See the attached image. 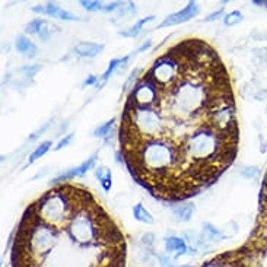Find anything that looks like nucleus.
<instances>
[{
  "label": "nucleus",
  "mask_w": 267,
  "mask_h": 267,
  "mask_svg": "<svg viewBox=\"0 0 267 267\" xmlns=\"http://www.w3.org/2000/svg\"><path fill=\"white\" fill-rule=\"evenodd\" d=\"M123 6H124V3H121V1H113V3L104 4L102 10H104V12H113V10L120 9V7H123Z\"/></svg>",
  "instance_id": "5701e85b"
},
{
  "label": "nucleus",
  "mask_w": 267,
  "mask_h": 267,
  "mask_svg": "<svg viewBox=\"0 0 267 267\" xmlns=\"http://www.w3.org/2000/svg\"><path fill=\"white\" fill-rule=\"evenodd\" d=\"M203 232H204V235H206L210 241H221V239H224L222 231L218 229L216 227H213V225L209 224V222H206V224L203 225Z\"/></svg>",
  "instance_id": "2eb2a0df"
},
{
  "label": "nucleus",
  "mask_w": 267,
  "mask_h": 267,
  "mask_svg": "<svg viewBox=\"0 0 267 267\" xmlns=\"http://www.w3.org/2000/svg\"><path fill=\"white\" fill-rule=\"evenodd\" d=\"M165 242V250L168 253H174L175 251V257H181L184 254H187L189 251V247L186 244V241L183 238H178V236H168L164 239Z\"/></svg>",
  "instance_id": "0eeeda50"
},
{
  "label": "nucleus",
  "mask_w": 267,
  "mask_h": 267,
  "mask_svg": "<svg viewBox=\"0 0 267 267\" xmlns=\"http://www.w3.org/2000/svg\"><path fill=\"white\" fill-rule=\"evenodd\" d=\"M242 21H244V16H242V13H241L239 10H232V12L227 13L225 18H224V22H225L227 27L238 25V24H241Z\"/></svg>",
  "instance_id": "f3484780"
},
{
  "label": "nucleus",
  "mask_w": 267,
  "mask_h": 267,
  "mask_svg": "<svg viewBox=\"0 0 267 267\" xmlns=\"http://www.w3.org/2000/svg\"><path fill=\"white\" fill-rule=\"evenodd\" d=\"M142 242H143L145 245H152L153 244V234H146V235H143V238H142Z\"/></svg>",
  "instance_id": "cd10ccee"
},
{
  "label": "nucleus",
  "mask_w": 267,
  "mask_h": 267,
  "mask_svg": "<svg viewBox=\"0 0 267 267\" xmlns=\"http://www.w3.org/2000/svg\"><path fill=\"white\" fill-rule=\"evenodd\" d=\"M151 45H152V41H151V39H148V41H146V42H145L143 45H140V47H139V48L136 50V54H137V53H142V51H146V50H148V48H149Z\"/></svg>",
  "instance_id": "c85d7f7f"
},
{
  "label": "nucleus",
  "mask_w": 267,
  "mask_h": 267,
  "mask_svg": "<svg viewBox=\"0 0 267 267\" xmlns=\"http://www.w3.org/2000/svg\"><path fill=\"white\" fill-rule=\"evenodd\" d=\"M50 124H51V121H48L47 124H44V126H42V127H41L39 130H37V132H35L34 134H31V136L28 137V140H31V142H33V140H35V139H37L38 136H41V134H42V133H44V132H45V130L48 129V126H50Z\"/></svg>",
  "instance_id": "b1692460"
},
{
  "label": "nucleus",
  "mask_w": 267,
  "mask_h": 267,
  "mask_svg": "<svg viewBox=\"0 0 267 267\" xmlns=\"http://www.w3.org/2000/svg\"><path fill=\"white\" fill-rule=\"evenodd\" d=\"M133 216L136 221L142 224H153V216L142 203H136L133 206Z\"/></svg>",
  "instance_id": "ddd939ff"
},
{
  "label": "nucleus",
  "mask_w": 267,
  "mask_h": 267,
  "mask_svg": "<svg viewBox=\"0 0 267 267\" xmlns=\"http://www.w3.org/2000/svg\"><path fill=\"white\" fill-rule=\"evenodd\" d=\"M239 174L250 180H257L262 175V169L259 167H242L239 169Z\"/></svg>",
  "instance_id": "6ab92c4d"
},
{
  "label": "nucleus",
  "mask_w": 267,
  "mask_h": 267,
  "mask_svg": "<svg viewBox=\"0 0 267 267\" xmlns=\"http://www.w3.org/2000/svg\"><path fill=\"white\" fill-rule=\"evenodd\" d=\"M140 72H142L140 67H136V69L132 72V75L129 76V79H127L126 83H124V89H123V91H129V92H130V91L133 89V86H134L136 82H137V80H136V79H137V75H139Z\"/></svg>",
  "instance_id": "412c9836"
},
{
  "label": "nucleus",
  "mask_w": 267,
  "mask_h": 267,
  "mask_svg": "<svg viewBox=\"0 0 267 267\" xmlns=\"http://www.w3.org/2000/svg\"><path fill=\"white\" fill-rule=\"evenodd\" d=\"M98 83H100V79H98V76H95V75H89V76L83 80V85H85V86H92V85H98Z\"/></svg>",
  "instance_id": "393cba45"
},
{
  "label": "nucleus",
  "mask_w": 267,
  "mask_h": 267,
  "mask_svg": "<svg viewBox=\"0 0 267 267\" xmlns=\"http://www.w3.org/2000/svg\"><path fill=\"white\" fill-rule=\"evenodd\" d=\"M104 50V44H98V42H79L75 47V53L80 57H95L98 56L101 51Z\"/></svg>",
  "instance_id": "1a4fd4ad"
},
{
  "label": "nucleus",
  "mask_w": 267,
  "mask_h": 267,
  "mask_svg": "<svg viewBox=\"0 0 267 267\" xmlns=\"http://www.w3.org/2000/svg\"><path fill=\"white\" fill-rule=\"evenodd\" d=\"M51 145H53V143H51L50 140H45V142L39 143L38 146H37V149L30 155V158H28V164H34L35 161H38L41 156H44L45 153L50 151Z\"/></svg>",
  "instance_id": "4468645a"
},
{
  "label": "nucleus",
  "mask_w": 267,
  "mask_h": 267,
  "mask_svg": "<svg viewBox=\"0 0 267 267\" xmlns=\"http://www.w3.org/2000/svg\"><path fill=\"white\" fill-rule=\"evenodd\" d=\"M54 25H51L50 22H47L45 19H34L31 21L30 24H27L25 27V33L27 34H33V35H37L39 39L42 41H47L50 38V35L53 34L54 31Z\"/></svg>",
  "instance_id": "423d86ee"
},
{
  "label": "nucleus",
  "mask_w": 267,
  "mask_h": 267,
  "mask_svg": "<svg viewBox=\"0 0 267 267\" xmlns=\"http://www.w3.org/2000/svg\"><path fill=\"white\" fill-rule=\"evenodd\" d=\"M97 159H98V152H95L91 158H88L85 162H82L79 167L76 168H72L63 174H60L59 177H56L54 180L50 181V186H59V184H63V183H67L70 180H75L77 177H83L89 169L95 168V164H97Z\"/></svg>",
  "instance_id": "7ed1b4c3"
},
{
  "label": "nucleus",
  "mask_w": 267,
  "mask_h": 267,
  "mask_svg": "<svg viewBox=\"0 0 267 267\" xmlns=\"http://www.w3.org/2000/svg\"><path fill=\"white\" fill-rule=\"evenodd\" d=\"M171 210L178 221L189 222L194 215L196 206L193 203H177V204H171Z\"/></svg>",
  "instance_id": "9d476101"
},
{
  "label": "nucleus",
  "mask_w": 267,
  "mask_h": 267,
  "mask_svg": "<svg viewBox=\"0 0 267 267\" xmlns=\"http://www.w3.org/2000/svg\"><path fill=\"white\" fill-rule=\"evenodd\" d=\"M95 177L100 180L101 187L104 191H110L113 187V172L107 167H98L95 168Z\"/></svg>",
  "instance_id": "9b49d317"
},
{
  "label": "nucleus",
  "mask_w": 267,
  "mask_h": 267,
  "mask_svg": "<svg viewBox=\"0 0 267 267\" xmlns=\"http://www.w3.org/2000/svg\"><path fill=\"white\" fill-rule=\"evenodd\" d=\"M114 124H115V118H111L110 121H107V123H104L102 126H100L98 129H95L94 136H95V137H107V136L111 133V130H113Z\"/></svg>",
  "instance_id": "a211bd4d"
},
{
  "label": "nucleus",
  "mask_w": 267,
  "mask_h": 267,
  "mask_svg": "<svg viewBox=\"0 0 267 267\" xmlns=\"http://www.w3.org/2000/svg\"><path fill=\"white\" fill-rule=\"evenodd\" d=\"M15 47H16V50H18L22 56H25V57H28V59H34V57L37 56V53H38L37 45L28 38V37H25V35H19V37L16 38Z\"/></svg>",
  "instance_id": "6e6552de"
},
{
  "label": "nucleus",
  "mask_w": 267,
  "mask_h": 267,
  "mask_svg": "<svg viewBox=\"0 0 267 267\" xmlns=\"http://www.w3.org/2000/svg\"><path fill=\"white\" fill-rule=\"evenodd\" d=\"M200 12V7L196 1H189L187 6L180 10V12H175V13H171L168 15L158 28H165V27H172V25H178V24H184L187 21L193 19L194 16H197Z\"/></svg>",
  "instance_id": "20e7f679"
},
{
  "label": "nucleus",
  "mask_w": 267,
  "mask_h": 267,
  "mask_svg": "<svg viewBox=\"0 0 267 267\" xmlns=\"http://www.w3.org/2000/svg\"><path fill=\"white\" fill-rule=\"evenodd\" d=\"M120 152L137 184L164 201L199 194L234 162L238 120L229 73L204 39L161 54L129 92Z\"/></svg>",
  "instance_id": "f257e3e1"
},
{
  "label": "nucleus",
  "mask_w": 267,
  "mask_h": 267,
  "mask_svg": "<svg viewBox=\"0 0 267 267\" xmlns=\"http://www.w3.org/2000/svg\"><path fill=\"white\" fill-rule=\"evenodd\" d=\"M73 137H75V133H70V134H67V136H65L57 145H56V151H60V149H63V148H66V146H69V143L73 140Z\"/></svg>",
  "instance_id": "4be33fe9"
},
{
  "label": "nucleus",
  "mask_w": 267,
  "mask_h": 267,
  "mask_svg": "<svg viewBox=\"0 0 267 267\" xmlns=\"http://www.w3.org/2000/svg\"><path fill=\"white\" fill-rule=\"evenodd\" d=\"M254 3H256V4H259V6H262V4H263V6H266L267 7V1H254Z\"/></svg>",
  "instance_id": "c756f323"
},
{
  "label": "nucleus",
  "mask_w": 267,
  "mask_h": 267,
  "mask_svg": "<svg viewBox=\"0 0 267 267\" xmlns=\"http://www.w3.org/2000/svg\"><path fill=\"white\" fill-rule=\"evenodd\" d=\"M79 3H80V6H82L83 9H86V10H89V12L102 10V7H104V4H102L101 1H97V0H82V1H79Z\"/></svg>",
  "instance_id": "aec40b11"
},
{
  "label": "nucleus",
  "mask_w": 267,
  "mask_h": 267,
  "mask_svg": "<svg viewBox=\"0 0 267 267\" xmlns=\"http://www.w3.org/2000/svg\"><path fill=\"white\" fill-rule=\"evenodd\" d=\"M221 15H224V10L222 9H219V10H216L215 13H210L207 18H204V21L206 22H210V21H216V19H219L221 18Z\"/></svg>",
  "instance_id": "bb28decb"
},
{
  "label": "nucleus",
  "mask_w": 267,
  "mask_h": 267,
  "mask_svg": "<svg viewBox=\"0 0 267 267\" xmlns=\"http://www.w3.org/2000/svg\"><path fill=\"white\" fill-rule=\"evenodd\" d=\"M158 259H159V265H161V267H175L171 265L169 257H167L165 254H159V256H158Z\"/></svg>",
  "instance_id": "a878e982"
},
{
  "label": "nucleus",
  "mask_w": 267,
  "mask_h": 267,
  "mask_svg": "<svg viewBox=\"0 0 267 267\" xmlns=\"http://www.w3.org/2000/svg\"><path fill=\"white\" fill-rule=\"evenodd\" d=\"M118 67H120V59H113V60L110 62V65H108L107 70L104 72V75H102V77H101V83H100V85H97V88H102V86H104V83L110 79V76L114 73Z\"/></svg>",
  "instance_id": "dca6fc26"
},
{
  "label": "nucleus",
  "mask_w": 267,
  "mask_h": 267,
  "mask_svg": "<svg viewBox=\"0 0 267 267\" xmlns=\"http://www.w3.org/2000/svg\"><path fill=\"white\" fill-rule=\"evenodd\" d=\"M155 19V16L151 15V16H146V18H143V19H140L137 24H134L132 28H129V30H126V31H120L118 33V35H121V37H127V38H132V37H136V35H139L140 33H142V28L148 24V22H151Z\"/></svg>",
  "instance_id": "f8f14e48"
},
{
  "label": "nucleus",
  "mask_w": 267,
  "mask_h": 267,
  "mask_svg": "<svg viewBox=\"0 0 267 267\" xmlns=\"http://www.w3.org/2000/svg\"><path fill=\"white\" fill-rule=\"evenodd\" d=\"M124 234L101 201L79 184L45 191L24 212L12 267H124Z\"/></svg>",
  "instance_id": "f03ea898"
},
{
  "label": "nucleus",
  "mask_w": 267,
  "mask_h": 267,
  "mask_svg": "<svg viewBox=\"0 0 267 267\" xmlns=\"http://www.w3.org/2000/svg\"><path fill=\"white\" fill-rule=\"evenodd\" d=\"M33 10L35 13H39V15H48V16H54V18H59V19H63V21H80L79 16H75L73 13L62 9L59 4L56 3H47L44 6H34Z\"/></svg>",
  "instance_id": "39448f33"
}]
</instances>
